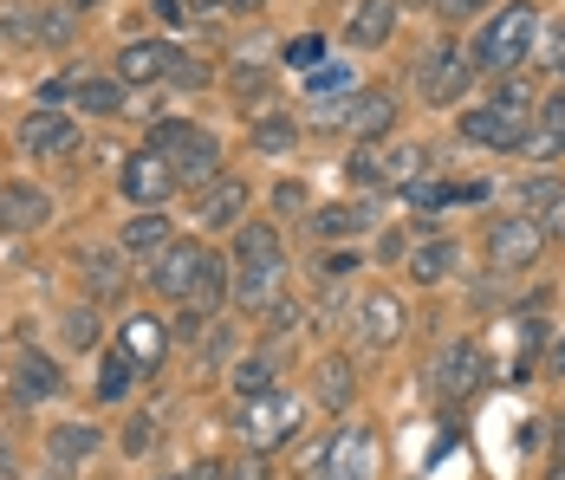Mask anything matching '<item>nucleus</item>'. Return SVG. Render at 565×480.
Returning a JSON list of instances; mask_svg holds the SVG:
<instances>
[{"label":"nucleus","mask_w":565,"mask_h":480,"mask_svg":"<svg viewBox=\"0 0 565 480\" xmlns=\"http://www.w3.org/2000/svg\"><path fill=\"white\" fill-rule=\"evenodd\" d=\"M533 33H540V7L533 0H508L481 33H475V72H513L520 58H526V46H533Z\"/></svg>","instance_id":"obj_1"},{"label":"nucleus","mask_w":565,"mask_h":480,"mask_svg":"<svg viewBox=\"0 0 565 480\" xmlns=\"http://www.w3.org/2000/svg\"><path fill=\"white\" fill-rule=\"evenodd\" d=\"M299 423H306V396H292V390H274V396L241 403V441H247L254 455L286 448V441L299 435Z\"/></svg>","instance_id":"obj_2"},{"label":"nucleus","mask_w":565,"mask_h":480,"mask_svg":"<svg viewBox=\"0 0 565 480\" xmlns=\"http://www.w3.org/2000/svg\"><path fill=\"white\" fill-rule=\"evenodd\" d=\"M540 254H546L540 221H526V214H501V221H488V267L494 273H533Z\"/></svg>","instance_id":"obj_3"},{"label":"nucleus","mask_w":565,"mask_h":480,"mask_svg":"<svg viewBox=\"0 0 565 480\" xmlns=\"http://www.w3.org/2000/svg\"><path fill=\"white\" fill-rule=\"evenodd\" d=\"M351 324H358V344L364 351H391L396 338L409 331V306H403V292H391V286H371L351 306Z\"/></svg>","instance_id":"obj_4"},{"label":"nucleus","mask_w":565,"mask_h":480,"mask_svg":"<svg viewBox=\"0 0 565 480\" xmlns=\"http://www.w3.org/2000/svg\"><path fill=\"white\" fill-rule=\"evenodd\" d=\"M468 78H475V58L461 53V46H429L423 65H416V85H423V98L429 105H461V92H468Z\"/></svg>","instance_id":"obj_5"},{"label":"nucleus","mask_w":565,"mask_h":480,"mask_svg":"<svg viewBox=\"0 0 565 480\" xmlns=\"http://www.w3.org/2000/svg\"><path fill=\"white\" fill-rule=\"evenodd\" d=\"M202 267H209V247H202V241H170V247L150 260V292H163V299H182V306H189V292H195Z\"/></svg>","instance_id":"obj_6"},{"label":"nucleus","mask_w":565,"mask_h":480,"mask_svg":"<svg viewBox=\"0 0 565 480\" xmlns=\"http://www.w3.org/2000/svg\"><path fill=\"white\" fill-rule=\"evenodd\" d=\"M526 130H533V117H526V110H508V105L461 110V137H468V143H481V150H520V143H526Z\"/></svg>","instance_id":"obj_7"},{"label":"nucleus","mask_w":565,"mask_h":480,"mask_svg":"<svg viewBox=\"0 0 565 480\" xmlns=\"http://www.w3.org/2000/svg\"><path fill=\"white\" fill-rule=\"evenodd\" d=\"M117 189H124V195H130L137 209H163V202H170V195L182 189V182H175V169H170L163 157H157V150H137V157L124 162Z\"/></svg>","instance_id":"obj_8"},{"label":"nucleus","mask_w":565,"mask_h":480,"mask_svg":"<svg viewBox=\"0 0 565 480\" xmlns=\"http://www.w3.org/2000/svg\"><path fill=\"white\" fill-rule=\"evenodd\" d=\"M396 13H403V0H358L351 20H344V46H351V53H377V46H391L396 40Z\"/></svg>","instance_id":"obj_9"},{"label":"nucleus","mask_w":565,"mask_h":480,"mask_svg":"<svg viewBox=\"0 0 565 480\" xmlns=\"http://www.w3.org/2000/svg\"><path fill=\"white\" fill-rule=\"evenodd\" d=\"M20 150H26V157H72V150H78V117H65V110H33V117L20 124Z\"/></svg>","instance_id":"obj_10"},{"label":"nucleus","mask_w":565,"mask_h":480,"mask_svg":"<svg viewBox=\"0 0 565 480\" xmlns=\"http://www.w3.org/2000/svg\"><path fill=\"white\" fill-rule=\"evenodd\" d=\"M175 46L170 40H130L124 53H117V78L124 85H170V72H175Z\"/></svg>","instance_id":"obj_11"},{"label":"nucleus","mask_w":565,"mask_h":480,"mask_svg":"<svg viewBox=\"0 0 565 480\" xmlns=\"http://www.w3.org/2000/svg\"><path fill=\"white\" fill-rule=\"evenodd\" d=\"M344 130H358V143H384L396 130V92H351L344 98Z\"/></svg>","instance_id":"obj_12"},{"label":"nucleus","mask_w":565,"mask_h":480,"mask_svg":"<svg viewBox=\"0 0 565 480\" xmlns=\"http://www.w3.org/2000/svg\"><path fill=\"white\" fill-rule=\"evenodd\" d=\"M46 221H53L46 189H33V182H0V234H33V227H46Z\"/></svg>","instance_id":"obj_13"},{"label":"nucleus","mask_w":565,"mask_h":480,"mask_svg":"<svg viewBox=\"0 0 565 480\" xmlns=\"http://www.w3.org/2000/svg\"><path fill=\"white\" fill-rule=\"evenodd\" d=\"M170 169H175V182H182V189H195V195H202L209 182H222V175H227V169H222V143H215L209 130H195V137L170 157Z\"/></svg>","instance_id":"obj_14"},{"label":"nucleus","mask_w":565,"mask_h":480,"mask_svg":"<svg viewBox=\"0 0 565 480\" xmlns=\"http://www.w3.org/2000/svg\"><path fill=\"white\" fill-rule=\"evenodd\" d=\"M247 202H254L247 182H241V175H222V182H209V189L195 195V221H202V227H241V221H247Z\"/></svg>","instance_id":"obj_15"},{"label":"nucleus","mask_w":565,"mask_h":480,"mask_svg":"<svg viewBox=\"0 0 565 480\" xmlns=\"http://www.w3.org/2000/svg\"><path fill=\"white\" fill-rule=\"evenodd\" d=\"M326 480H371V428L344 423L326 448Z\"/></svg>","instance_id":"obj_16"},{"label":"nucleus","mask_w":565,"mask_h":480,"mask_svg":"<svg viewBox=\"0 0 565 480\" xmlns=\"http://www.w3.org/2000/svg\"><path fill=\"white\" fill-rule=\"evenodd\" d=\"M234 267H286L280 227L274 221H241L234 227Z\"/></svg>","instance_id":"obj_17"},{"label":"nucleus","mask_w":565,"mask_h":480,"mask_svg":"<svg viewBox=\"0 0 565 480\" xmlns=\"http://www.w3.org/2000/svg\"><path fill=\"white\" fill-rule=\"evenodd\" d=\"M481 383V344H449L443 358H436V396L455 403V396H468Z\"/></svg>","instance_id":"obj_18"},{"label":"nucleus","mask_w":565,"mask_h":480,"mask_svg":"<svg viewBox=\"0 0 565 480\" xmlns=\"http://www.w3.org/2000/svg\"><path fill=\"white\" fill-rule=\"evenodd\" d=\"M280 273L286 267H234V306L254 312V319H267L280 306Z\"/></svg>","instance_id":"obj_19"},{"label":"nucleus","mask_w":565,"mask_h":480,"mask_svg":"<svg viewBox=\"0 0 565 480\" xmlns=\"http://www.w3.org/2000/svg\"><path fill=\"white\" fill-rule=\"evenodd\" d=\"M117 344L137 358V371H157L163 351H170V324L150 319V312H137V319H124V338H117Z\"/></svg>","instance_id":"obj_20"},{"label":"nucleus","mask_w":565,"mask_h":480,"mask_svg":"<svg viewBox=\"0 0 565 480\" xmlns=\"http://www.w3.org/2000/svg\"><path fill=\"white\" fill-rule=\"evenodd\" d=\"M170 221H163V209H137V221H124V247L137 254V260H157L163 247H170Z\"/></svg>","instance_id":"obj_21"},{"label":"nucleus","mask_w":565,"mask_h":480,"mask_svg":"<svg viewBox=\"0 0 565 480\" xmlns=\"http://www.w3.org/2000/svg\"><path fill=\"white\" fill-rule=\"evenodd\" d=\"M455 267H461V247L455 241H416L409 247V279H423V286H443Z\"/></svg>","instance_id":"obj_22"},{"label":"nucleus","mask_w":565,"mask_h":480,"mask_svg":"<svg viewBox=\"0 0 565 480\" xmlns=\"http://www.w3.org/2000/svg\"><path fill=\"white\" fill-rule=\"evenodd\" d=\"M391 175H396V162L384 157L377 143H358V150L344 157V182H351V189H384Z\"/></svg>","instance_id":"obj_23"},{"label":"nucleus","mask_w":565,"mask_h":480,"mask_svg":"<svg viewBox=\"0 0 565 480\" xmlns=\"http://www.w3.org/2000/svg\"><path fill=\"white\" fill-rule=\"evenodd\" d=\"M46 455H53L58 468H78L85 455H98V428L92 423H58L53 441H46Z\"/></svg>","instance_id":"obj_24"},{"label":"nucleus","mask_w":565,"mask_h":480,"mask_svg":"<svg viewBox=\"0 0 565 480\" xmlns=\"http://www.w3.org/2000/svg\"><path fill=\"white\" fill-rule=\"evenodd\" d=\"M247 137H254V150H267V157H286V150L299 143V124H292L286 110H260V117L247 124Z\"/></svg>","instance_id":"obj_25"},{"label":"nucleus","mask_w":565,"mask_h":480,"mask_svg":"<svg viewBox=\"0 0 565 480\" xmlns=\"http://www.w3.org/2000/svg\"><path fill=\"white\" fill-rule=\"evenodd\" d=\"M312 403H326V409H344V403H351V358H319V371H312Z\"/></svg>","instance_id":"obj_26"},{"label":"nucleus","mask_w":565,"mask_h":480,"mask_svg":"<svg viewBox=\"0 0 565 480\" xmlns=\"http://www.w3.org/2000/svg\"><path fill=\"white\" fill-rule=\"evenodd\" d=\"M130 383H137V358H130L124 344H111V351H105V364H98V403H124V396H130Z\"/></svg>","instance_id":"obj_27"},{"label":"nucleus","mask_w":565,"mask_h":480,"mask_svg":"<svg viewBox=\"0 0 565 480\" xmlns=\"http://www.w3.org/2000/svg\"><path fill=\"white\" fill-rule=\"evenodd\" d=\"M124 92H130L124 78H85L78 85V110L85 117H124Z\"/></svg>","instance_id":"obj_28"},{"label":"nucleus","mask_w":565,"mask_h":480,"mask_svg":"<svg viewBox=\"0 0 565 480\" xmlns=\"http://www.w3.org/2000/svg\"><path fill=\"white\" fill-rule=\"evenodd\" d=\"M20 390H26V396H58V390H65V376H58L53 358L26 351V358H20Z\"/></svg>","instance_id":"obj_29"},{"label":"nucleus","mask_w":565,"mask_h":480,"mask_svg":"<svg viewBox=\"0 0 565 480\" xmlns=\"http://www.w3.org/2000/svg\"><path fill=\"white\" fill-rule=\"evenodd\" d=\"M234 396H241V403L274 396V358H241V364H234Z\"/></svg>","instance_id":"obj_30"},{"label":"nucleus","mask_w":565,"mask_h":480,"mask_svg":"<svg viewBox=\"0 0 565 480\" xmlns=\"http://www.w3.org/2000/svg\"><path fill=\"white\" fill-rule=\"evenodd\" d=\"M326 241H351V234H364L371 227V209H351V202H339V209H319V221H312Z\"/></svg>","instance_id":"obj_31"},{"label":"nucleus","mask_w":565,"mask_h":480,"mask_svg":"<svg viewBox=\"0 0 565 480\" xmlns=\"http://www.w3.org/2000/svg\"><path fill=\"white\" fill-rule=\"evenodd\" d=\"M195 130H202V124H189V117H157V124H150V143H143V150H157V157L170 162L175 150H182V143L195 137Z\"/></svg>","instance_id":"obj_32"},{"label":"nucleus","mask_w":565,"mask_h":480,"mask_svg":"<svg viewBox=\"0 0 565 480\" xmlns=\"http://www.w3.org/2000/svg\"><path fill=\"white\" fill-rule=\"evenodd\" d=\"M222 299H227V267L215 260V254H209V267H202V279H195V292H189V306L215 319V306H222Z\"/></svg>","instance_id":"obj_33"},{"label":"nucleus","mask_w":565,"mask_h":480,"mask_svg":"<svg viewBox=\"0 0 565 480\" xmlns=\"http://www.w3.org/2000/svg\"><path fill=\"white\" fill-rule=\"evenodd\" d=\"M85 286H92V299H98V306L124 292V273H117L111 254H92V260H85Z\"/></svg>","instance_id":"obj_34"},{"label":"nucleus","mask_w":565,"mask_h":480,"mask_svg":"<svg viewBox=\"0 0 565 480\" xmlns=\"http://www.w3.org/2000/svg\"><path fill=\"white\" fill-rule=\"evenodd\" d=\"M58 331H65L72 351H92V344H98V312H92V306H72V312L58 319Z\"/></svg>","instance_id":"obj_35"},{"label":"nucleus","mask_w":565,"mask_h":480,"mask_svg":"<svg viewBox=\"0 0 565 480\" xmlns=\"http://www.w3.org/2000/svg\"><path fill=\"white\" fill-rule=\"evenodd\" d=\"M553 189H559L553 175H533V182H520V189H513V214H526V221H533V214L553 202Z\"/></svg>","instance_id":"obj_36"},{"label":"nucleus","mask_w":565,"mask_h":480,"mask_svg":"<svg viewBox=\"0 0 565 480\" xmlns=\"http://www.w3.org/2000/svg\"><path fill=\"white\" fill-rule=\"evenodd\" d=\"M286 65H292V72H319V65H326V40H319V33L286 40Z\"/></svg>","instance_id":"obj_37"},{"label":"nucleus","mask_w":565,"mask_h":480,"mask_svg":"<svg viewBox=\"0 0 565 480\" xmlns=\"http://www.w3.org/2000/svg\"><path fill=\"white\" fill-rule=\"evenodd\" d=\"M209 324H215L209 312H195V306H182V312L170 319V338H175V344H202V338H209Z\"/></svg>","instance_id":"obj_38"},{"label":"nucleus","mask_w":565,"mask_h":480,"mask_svg":"<svg viewBox=\"0 0 565 480\" xmlns=\"http://www.w3.org/2000/svg\"><path fill=\"white\" fill-rule=\"evenodd\" d=\"M227 85H234V98H241V105H254V98L267 92V65H234V78H227Z\"/></svg>","instance_id":"obj_39"},{"label":"nucleus","mask_w":565,"mask_h":480,"mask_svg":"<svg viewBox=\"0 0 565 480\" xmlns=\"http://www.w3.org/2000/svg\"><path fill=\"white\" fill-rule=\"evenodd\" d=\"M78 26H72V13H58V7H40V46H65Z\"/></svg>","instance_id":"obj_40"},{"label":"nucleus","mask_w":565,"mask_h":480,"mask_svg":"<svg viewBox=\"0 0 565 480\" xmlns=\"http://www.w3.org/2000/svg\"><path fill=\"white\" fill-rule=\"evenodd\" d=\"M520 150H526V157H533V162H559V157H565V137H553V130H540V124H533Z\"/></svg>","instance_id":"obj_41"},{"label":"nucleus","mask_w":565,"mask_h":480,"mask_svg":"<svg viewBox=\"0 0 565 480\" xmlns=\"http://www.w3.org/2000/svg\"><path fill=\"white\" fill-rule=\"evenodd\" d=\"M344 85H351V65H319V72L306 78L312 98H332V92H344Z\"/></svg>","instance_id":"obj_42"},{"label":"nucleus","mask_w":565,"mask_h":480,"mask_svg":"<svg viewBox=\"0 0 565 480\" xmlns=\"http://www.w3.org/2000/svg\"><path fill=\"white\" fill-rule=\"evenodd\" d=\"M150 448H157V423L150 416H130L124 423V455H150Z\"/></svg>","instance_id":"obj_43"},{"label":"nucleus","mask_w":565,"mask_h":480,"mask_svg":"<svg viewBox=\"0 0 565 480\" xmlns=\"http://www.w3.org/2000/svg\"><path fill=\"white\" fill-rule=\"evenodd\" d=\"M533 221H540V234H546V241H565V182L553 189V202L533 214Z\"/></svg>","instance_id":"obj_44"},{"label":"nucleus","mask_w":565,"mask_h":480,"mask_svg":"<svg viewBox=\"0 0 565 480\" xmlns=\"http://www.w3.org/2000/svg\"><path fill=\"white\" fill-rule=\"evenodd\" d=\"M195 351H202V371H215L227 351H234V331L227 324H209V344H195Z\"/></svg>","instance_id":"obj_45"},{"label":"nucleus","mask_w":565,"mask_h":480,"mask_svg":"<svg viewBox=\"0 0 565 480\" xmlns=\"http://www.w3.org/2000/svg\"><path fill=\"white\" fill-rule=\"evenodd\" d=\"M150 13H157V20H163V26H189V20H195V7H189V0H150Z\"/></svg>","instance_id":"obj_46"},{"label":"nucleus","mask_w":565,"mask_h":480,"mask_svg":"<svg viewBox=\"0 0 565 480\" xmlns=\"http://www.w3.org/2000/svg\"><path fill=\"white\" fill-rule=\"evenodd\" d=\"M533 124H540V130H553V137H565V85L546 98V105H540V117H533Z\"/></svg>","instance_id":"obj_47"},{"label":"nucleus","mask_w":565,"mask_h":480,"mask_svg":"<svg viewBox=\"0 0 565 480\" xmlns=\"http://www.w3.org/2000/svg\"><path fill=\"white\" fill-rule=\"evenodd\" d=\"M267 331H274V338H286V331H299V306H292V299H280V306L267 312Z\"/></svg>","instance_id":"obj_48"},{"label":"nucleus","mask_w":565,"mask_h":480,"mask_svg":"<svg viewBox=\"0 0 565 480\" xmlns=\"http://www.w3.org/2000/svg\"><path fill=\"white\" fill-rule=\"evenodd\" d=\"M170 85H209V65H195V58L182 53L175 58V72H170Z\"/></svg>","instance_id":"obj_49"},{"label":"nucleus","mask_w":565,"mask_h":480,"mask_svg":"<svg viewBox=\"0 0 565 480\" xmlns=\"http://www.w3.org/2000/svg\"><path fill=\"white\" fill-rule=\"evenodd\" d=\"M274 209H280V214H299V209H306V189H299V182H280V195H274Z\"/></svg>","instance_id":"obj_50"},{"label":"nucleus","mask_w":565,"mask_h":480,"mask_svg":"<svg viewBox=\"0 0 565 480\" xmlns=\"http://www.w3.org/2000/svg\"><path fill=\"white\" fill-rule=\"evenodd\" d=\"M475 7H481V0H436V13H443V20H461V13H475Z\"/></svg>","instance_id":"obj_51"},{"label":"nucleus","mask_w":565,"mask_h":480,"mask_svg":"<svg viewBox=\"0 0 565 480\" xmlns=\"http://www.w3.org/2000/svg\"><path fill=\"white\" fill-rule=\"evenodd\" d=\"M227 7H234V13H260L267 0H227Z\"/></svg>","instance_id":"obj_52"},{"label":"nucleus","mask_w":565,"mask_h":480,"mask_svg":"<svg viewBox=\"0 0 565 480\" xmlns=\"http://www.w3.org/2000/svg\"><path fill=\"white\" fill-rule=\"evenodd\" d=\"M189 7H195V13H215V7H227V0H189Z\"/></svg>","instance_id":"obj_53"},{"label":"nucleus","mask_w":565,"mask_h":480,"mask_svg":"<svg viewBox=\"0 0 565 480\" xmlns=\"http://www.w3.org/2000/svg\"><path fill=\"white\" fill-rule=\"evenodd\" d=\"M553 435H559V455H565V416H559V428H553Z\"/></svg>","instance_id":"obj_54"},{"label":"nucleus","mask_w":565,"mask_h":480,"mask_svg":"<svg viewBox=\"0 0 565 480\" xmlns=\"http://www.w3.org/2000/svg\"><path fill=\"white\" fill-rule=\"evenodd\" d=\"M553 480H565V461H559V468H553Z\"/></svg>","instance_id":"obj_55"},{"label":"nucleus","mask_w":565,"mask_h":480,"mask_svg":"<svg viewBox=\"0 0 565 480\" xmlns=\"http://www.w3.org/2000/svg\"><path fill=\"white\" fill-rule=\"evenodd\" d=\"M72 7H98V0H72Z\"/></svg>","instance_id":"obj_56"}]
</instances>
